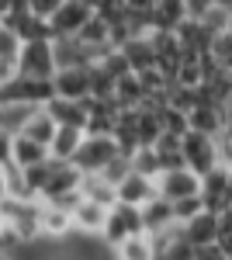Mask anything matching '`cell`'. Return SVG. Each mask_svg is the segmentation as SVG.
<instances>
[{"instance_id": "6da1fadb", "label": "cell", "mask_w": 232, "mask_h": 260, "mask_svg": "<svg viewBox=\"0 0 232 260\" xmlns=\"http://www.w3.org/2000/svg\"><path fill=\"white\" fill-rule=\"evenodd\" d=\"M80 174L73 163H59V160H49V170H45V180H42V191H39V201L45 205H59L66 212H73L80 201Z\"/></svg>"}, {"instance_id": "7a4b0ae2", "label": "cell", "mask_w": 232, "mask_h": 260, "mask_svg": "<svg viewBox=\"0 0 232 260\" xmlns=\"http://www.w3.org/2000/svg\"><path fill=\"white\" fill-rule=\"evenodd\" d=\"M180 156H184V167H187L191 174H197V177H205V174H212L215 167H222L218 139L201 136V132H187V136L180 139Z\"/></svg>"}, {"instance_id": "3957f363", "label": "cell", "mask_w": 232, "mask_h": 260, "mask_svg": "<svg viewBox=\"0 0 232 260\" xmlns=\"http://www.w3.org/2000/svg\"><path fill=\"white\" fill-rule=\"evenodd\" d=\"M56 49L52 39L45 42H21L18 52V77H31V80H52L56 77Z\"/></svg>"}, {"instance_id": "277c9868", "label": "cell", "mask_w": 232, "mask_h": 260, "mask_svg": "<svg viewBox=\"0 0 232 260\" xmlns=\"http://www.w3.org/2000/svg\"><path fill=\"white\" fill-rule=\"evenodd\" d=\"M39 212H42V201H4L0 205V215L7 222V229L18 236L21 243H31L39 240Z\"/></svg>"}, {"instance_id": "5b68a950", "label": "cell", "mask_w": 232, "mask_h": 260, "mask_svg": "<svg viewBox=\"0 0 232 260\" xmlns=\"http://www.w3.org/2000/svg\"><path fill=\"white\" fill-rule=\"evenodd\" d=\"M118 156L121 153H118V142L111 136H87L83 146L77 149V156H73V167H77L80 174H101Z\"/></svg>"}, {"instance_id": "8992f818", "label": "cell", "mask_w": 232, "mask_h": 260, "mask_svg": "<svg viewBox=\"0 0 232 260\" xmlns=\"http://www.w3.org/2000/svg\"><path fill=\"white\" fill-rule=\"evenodd\" d=\"M197 198L205 205V212H215V215H222L225 208H232V170H229V163L215 167L212 174L201 177V194Z\"/></svg>"}, {"instance_id": "52a82bcc", "label": "cell", "mask_w": 232, "mask_h": 260, "mask_svg": "<svg viewBox=\"0 0 232 260\" xmlns=\"http://www.w3.org/2000/svg\"><path fill=\"white\" fill-rule=\"evenodd\" d=\"M142 233V215H139V208L132 205H111L108 208V219H104V233H101V240L118 246L121 240H128V236H139Z\"/></svg>"}, {"instance_id": "ba28073f", "label": "cell", "mask_w": 232, "mask_h": 260, "mask_svg": "<svg viewBox=\"0 0 232 260\" xmlns=\"http://www.w3.org/2000/svg\"><path fill=\"white\" fill-rule=\"evenodd\" d=\"M156 194L163 201H184V198H194V194H201V177L191 174L187 167H177V170H163L159 177H156Z\"/></svg>"}, {"instance_id": "9c48e42d", "label": "cell", "mask_w": 232, "mask_h": 260, "mask_svg": "<svg viewBox=\"0 0 232 260\" xmlns=\"http://www.w3.org/2000/svg\"><path fill=\"white\" fill-rule=\"evenodd\" d=\"M90 18H94V7H87L83 0H62V7L49 18V24H52V35L56 39H77L80 28Z\"/></svg>"}, {"instance_id": "30bf717a", "label": "cell", "mask_w": 232, "mask_h": 260, "mask_svg": "<svg viewBox=\"0 0 232 260\" xmlns=\"http://www.w3.org/2000/svg\"><path fill=\"white\" fill-rule=\"evenodd\" d=\"M156 198V180L146 177V174H136L128 170L125 177L115 184V201L118 205H132V208H142L146 201Z\"/></svg>"}, {"instance_id": "8fae6325", "label": "cell", "mask_w": 232, "mask_h": 260, "mask_svg": "<svg viewBox=\"0 0 232 260\" xmlns=\"http://www.w3.org/2000/svg\"><path fill=\"white\" fill-rule=\"evenodd\" d=\"M52 94L62 98V101H87L90 98V77H87V70H80V66L56 70V77H52Z\"/></svg>"}, {"instance_id": "7c38bea8", "label": "cell", "mask_w": 232, "mask_h": 260, "mask_svg": "<svg viewBox=\"0 0 232 260\" xmlns=\"http://www.w3.org/2000/svg\"><path fill=\"white\" fill-rule=\"evenodd\" d=\"M118 115H121V108L111 101H87V125H83V132L87 136H111L118 125Z\"/></svg>"}, {"instance_id": "4fadbf2b", "label": "cell", "mask_w": 232, "mask_h": 260, "mask_svg": "<svg viewBox=\"0 0 232 260\" xmlns=\"http://www.w3.org/2000/svg\"><path fill=\"white\" fill-rule=\"evenodd\" d=\"M139 215H142V233H149V236H159V233L177 229L174 205H170V201H163L159 194H156L153 201H146V205L139 208Z\"/></svg>"}, {"instance_id": "5bb4252c", "label": "cell", "mask_w": 232, "mask_h": 260, "mask_svg": "<svg viewBox=\"0 0 232 260\" xmlns=\"http://www.w3.org/2000/svg\"><path fill=\"white\" fill-rule=\"evenodd\" d=\"M4 24L18 35L21 42H45V39H56L52 35V24L45 18H35L31 11H18V14H7Z\"/></svg>"}, {"instance_id": "9a60e30c", "label": "cell", "mask_w": 232, "mask_h": 260, "mask_svg": "<svg viewBox=\"0 0 232 260\" xmlns=\"http://www.w3.org/2000/svg\"><path fill=\"white\" fill-rule=\"evenodd\" d=\"M39 233H42V240H52V243L66 240V236H73V215L66 208H59V205H45L42 201Z\"/></svg>"}, {"instance_id": "2e32d148", "label": "cell", "mask_w": 232, "mask_h": 260, "mask_svg": "<svg viewBox=\"0 0 232 260\" xmlns=\"http://www.w3.org/2000/svg\"><path fill=\"white\" fill-rule=\"evenodd\" d=\"M70 215H73V233H80V236H101L104 233V219H108V208L90 201V198H80Z\"/></svg>"}, {"instance_id": "e0dca14e", "label": "cell", "mask_w": 232, "mask_h": 260, "mask_svg": "<svg viewBox=\"0 0 232 260\" xmlns=\"http://www.w3.org/2000/svg\"><path fill=\"white\" fill-rule=\"evenodd\" d=\"M187 132H201V136H212L218 139L225 132V111L218 104H197L187 111Z\"/></svg>"}, {"instance_id": "ac0fdd59", "label": "cell", "mask_w": 232, "mask_h": 260, "mask_svg": "<svg viewBox=\"0 0 232 260\" xmlns=\"http://www.w3.org/2000/svg\"><path fill=\"white\" fill-rule=\"evenodd\" d=\"M56 121H52V115L45 111V108H31L28 115H24V121H21V128L14 132V136H24V139L39 142V146H45L49 149V142H52V136H56Z\"/></svg>"}, {"instance_id": "d6986e66", "label": "cell", "mask_w": 232, "mask_h": 260, "mask_svg": "<svg viewBox=\"0 0 232 260\" xmlns=\"http://www.w3.org/2000/svg\"><path fill=\"white\" fill-rule=\"evenodd\" d=\"M180 236L191 243L194 250H197V246H212V243L218 240V215H215V212H201V215H194L191 222L180 225Z\"/></svg>"}, {"instance_id": "ffe728a7", "label": "cell", "mask_w": 232, "mask_h": 260, "mask_svg": "<svg viewBox=\"0 0 232 260\" xmlns=\"http://www.w3.org/2000/svg\"><path fill=\"white\" fill-rule=\"evenodd\" d=\"M121 56L128 62L132 73H146V70H156V49H153V39L149 35H136L121 45Z\"/></svg>"}, {"instance_id": "44dd1931", "label": "cell", "mask_w": 232, "mask_h": 260, "mask_svg": "<svg viewBox=\"0 0 232 260\" xmlns=\"http://www.w3.org/2000/svg\"><path fill=\"white\" fill-rule=\"evenodd\" d=\"M90 101V98H87ZM87 101H62V98H52L45 104V111L52 115L56 125L62 128H83L87 125Z\"/></svg>"}, {"instance_id": "7402d4cb", "label": "cell", "mask_w": 232, "mask_h": 260, "mask_svg": "<svg viewBox=\"0 0 232 260\" xmlns=\"http://www.w3.org/2000/svg\"><path fill=\"white\" fill-rule=\"evenodd\" d=\"M83 139H87V132H83V128H62V125H59L56 136H52V142H49V160L73 163L77 149L83 146Z\"/></svg>"}, {"instance_id": "603a6c76", "label": "cell", "mask_w": 232, "mask_h": 260, "mask_svg": "<svg viewBox=\"0 0 232 260\" xmlns=\"http://www.w3.org/2000/svg\"><path fill=\"white\" fill-rule=\"evenodd\" d=\"M45 160H49V149H45V146L24 139V136H14V139H11V167L31 170V167H39V163H45Z\"/></svg>"}, {"instance_id": "cb8c5ba5", "label": "cell", "mask_w": 232, "mask_h": 260, "mask_svg": "<svg viewBox=\"0 0 232 260\" xmlns=\"http://www.w3.org/2000/svg\"><path fill=\"white\" fill-rule=\"evenodd\" d=\"M153 236L149 233H139V236H128L115 246V260H153Z\"/></svg>"}, {"instance_id": "d4e9b609", "label": "cell", "mask_w": 232, "mask_h": 260, "mask_svg": "<svg viewBox=\"0 0 232 260\" xmlns=\"http://www.w3.org/2000/svg\"><path fill=\"white\" fill-rule=\"evenodd\" d=\"M142 101H146V90H142V83H139L136 73H128V77H121V80L115 83V104L121 111L142 108Z\"/></svg>"}, {"instance_id": "484cf974", "label": "cell", "mask_w": 232, "mask_h": 260, "mask_svg": "<svg viewBox=\"0 0 232 260\" xmlns=\"http://www.w3.org/2000/svg\"><path fill=\"white\" fill-rule=\"evenodd\" d=\"M80 198H90L97 205H104V208H111L115 205V187L101 177V174H83V180H80Z\"/></svg>"}, {"instance_id": "4316f807", "label": "cell", "mask_w": 232, "mask_h": 260, "mask_svg": "<svg viewBox=\"0 0 232 260\" xmlns=\"http://www.w3.org/2000/svg\"><path fill=\"white\" fill-rule=\"evenodd\" d=\"M128 163H132V170H136V174H146V177H153V180L163 174V167H159V156H156L153 146H139L136 153L128 156Z\"/></svg>"}, {"instance_id": "83f0119b", "label": "cell", "mask_w": 232, "mask_h": 260, "mask_svg": "<svg viewBox=\"0 0 232 260\" xmlns=\"http://www.w3.org/2000/svg\"><path fill=\"white\" fill-rule=\"evenodd\" d=\"M212 59L218 62L222 73H229V77H232V35H229V31L218 35V39L212 42Z\"/></svg>"}, {"instance_id": "f1b7e54d", "label": "cell", "mask_w": 232, "mask_h": 260, "mask_svg": "<svg viewBox=\"0 0 232 260\" xmlns=\"http://www.w3.org/2000/svg\"><path fill=\"white\" fill-rule=\"evenodd\" d=\"M18 52H21V39L0 21V59H11V62H18Z\"/></svg>"}, {"instance_id": "f546056e", "label": "cell", "mask_w": 232, "mask_h": 260, "mask_svg": "<svg viewBox=\"0 0 232 260\" xmlns=\"http://www.w3.org/2000/svg\"><path fill=\"white\" fill-rule=\"evenodd\" d=\"M205 212V205H201V198L194 194V198H184V201H174V219L177 225H184V222H191L194 215H201Z\"/></svg>"}, {"instance_id": "4dcf8cb0", "label": "cell", "mask_w": 232, "mask_h": 260, "mask_svg": "<svg viewBox=\"0 0 232 260\" xmlns=\"http://www.w3.org/2000/svg\"><path fill=\"white\" fill-rule=\"evenodd\" d=\"M215 246H218L225 257H232V208H225V212L218 215V240H215Z\"/></svg>"}, {"instance_id": "1f68e13d", "label": "cell", "mask_w": 232, "mask_h": 260, "mask_svg": "<svg viewBox=\"0 0 232 260\" xmlns=\"http://www.w3.org/2000/svg\"><path fill=\"white\" fill-rule=\"evenodd\" d=\"M59 7H62V0H28V11H31L35 18H45V21L52 18Z\"/></svg>"}, {"instance_id": "d6a6232c", "label": "cell", "mask_w": 232, "mask_h": 260, "mask_svg": "<svg viewBox=\"0 0 232 260\" xmlns=\"http://www.w3.org/2000/svg\"><path fill=\"white\" fill-rule=\"evenodd\" d=\"M212 7H215V0H184V14H187V21H201Z\"/></svg>"}, {"instance_id": "836d02e7", "label": "cell", "mask_w": 232, "mask_h": 260, "mask_svg": "<svg viewBox=\"0 0 232 260\" xmlns=\"http://www.w3.org/2000/svg\"><path fill=\"white\" fill-rule=\"evenodd\" d=\"M11 139H14V136L0 128V170H7V167H11Z\"/></svg>"}, {"instance_id": "e575fe53", "label": "cell", "mask_w": 232, "mask_h": 260, "mask_svg": "<svg viewBox=\"0 0 232 260\" xmlns=\"http://www.w3.org/2000/svg\"><path fill=\"white\" fill-rule=\"evenodd\" d=\"M194 260H225V253L212 243V246H197V250H194Z\"/></svg>"}, {"instance_id": "d590c367", "label": "cell", "mask_w": 232, "mask_h": 260, "mask_svg": "<svg viewBox=\"0 0 232 260\" xmlns=\"http://www.w3.org/2000/svg\"><path fill=\"white\" fill-rule=\"evenodd\" d=\"M7 201V177H4V170H0V205Z\"/></svg>"}, {"instance_id": "8d00e7d4", "label": "cell", "mask_w": 232, "mask_h": 260, "mask_svg": "<svg viewBox=\"0 0 232 260\" xmlns=\"http://www.w3.org/2000/svg\"><path fill=\"white\" fill-rule=\"evenodd\" d=\"M83 4H87V7H94V11H97V4H101V0H83Z\"/></svg>"}, {"instance_id": "74e56055", "label": "cell", "mask_w": 232, "mask_h": 260, "mask_svg": "<svg viewBox=\"0 0 232 260\" xmlns=\"http://www.w3.org/2000/svg\"><path fill=\"white\" fill-rule=\"evenodd\" d=\"M4 229H7V222H4V215H0V236H4Z\"/></svg>"}, {"instance_id": "f35d334b", "label": "cell", "mask_w": 232, "mask_h": 260, "mask_svg": "<svg viewBox=\"0 0 232 260\" xmlns=\"http://www.w3.org/2000/svg\"><path fill=\"white\" fill-rule=\"evenodd\" d=\"M229 35H232V7H229Z\"/></svg>"}, {"instance_id": "ab89813d", "label": "cell", "mask_w": 232, "mask_h": 260, "mask_svg": "<svg viewBox=\"0 0 232 260\" xmlns=\"http://www.w3.org/2000/svg\"><path fill=\"white\" fill-rule=\"evenodd\" d=\"M153 260H163V257H153Z\"/></svg>"}, {"instance_id": "60d3db41", "label": "cell", "mask_w": 232, "mask_h": 260, "mask_svg": "<svg viewBox=\"0 0 232 260\" xmlns=\"http://www.w3.org/2000/svg\"><path fill=\"white\" fill-rule=\"evenodd\" d=\"M225 260H232V257H225Z\"/></svg>"}]
</instances>
